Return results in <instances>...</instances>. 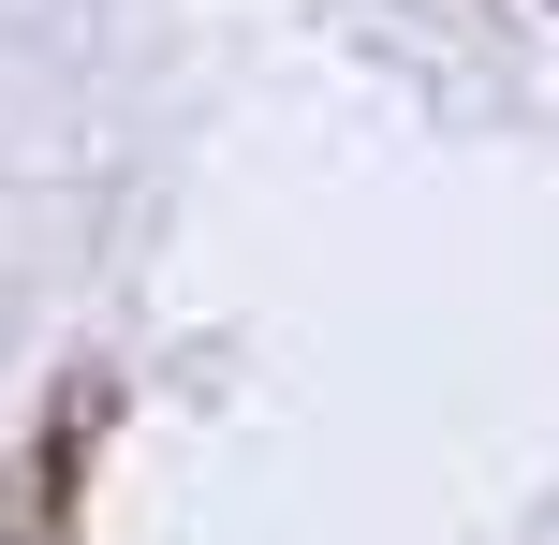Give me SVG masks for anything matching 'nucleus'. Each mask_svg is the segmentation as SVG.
I'll return each instance as SVG.
<instances>
[{"label": "nucleus", "instance_id": "nucleus-1", "mask_svg": "<svg viewBox=\"0 0 559 545\" xmlns=\"http://www.w3.org/2000/svg\"><path fill=\"white\" fill-rule=\"evenodd\" d=\"M88 428H104V383H74V399L29 428L15 501H0V545H59V517H74V472H88Z\"/></svg>", "mask_w": 559, "mask_h": 545}]
</instances>
